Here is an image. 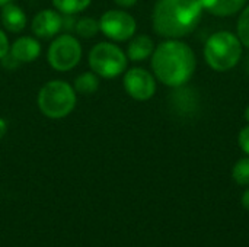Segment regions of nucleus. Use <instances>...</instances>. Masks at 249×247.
Segmentation results:
<instances>
[{"label": "nucleus", "instance_id": "21", "mask_svg": "<svg viewBox=\"0 0 249 247\" xmlns=\"http://www.w3.org/2000/svg\"><path fill=\"white\" fill-rule=\"evenodd\" d=\"M137 1H139V0H115V3H117L120 7H124V9H127V7H133Z\"/></svg>", "mask_w": 249, "mask_h": 247}, {"label": "nucleus", "instance_id": "4", "mask_svg": "<svg viewBox=\"0 0 249 247\" xmlns=\"http://www.w3.org/2000/svg\"><path fill=\"white\" fill-rule=\"evenodd\" d=\"M74 87L64 80L47 82L38 93V108L50 119H61L70 115L76 106Z\"/></svg>", "mask_w": 249, "mask_h": 247}, {"label": "nucleus", "instance_id": "12", "mask_svg": "<svg viewBox=\"0 0 249 247\" xmlns=\"http://www.w3.org/2000/svg\"><path fill=\"white\" fill-rule=\"evenodd\" d=\"M153 51H155L153 39L149 35L142 33V35H134L130 39L125 54H127L130 61L140 63V61H144L149 57H152Z\"/></svg>", "mask_w": 249, "mask_h": 247}, {"label": "nucleus", "instance_id": "16", "mask_svg": "<svg viewBox=\"0 0 249 247\" xmlns=\"http://www.w3.org/2000/svg\"><path fill=\"white\" fill-rule=\"evenodd\" d=\"M74 31H76L77 36H80L83 39H90L98 32H101V29H99V20L98 19H93V17H82V19L76 20Z\"/></svg>", "mask_w": 249, "mask_h": 247}, {"label": "nucleus", "instance_id": "20", "mask_svg": "<svg viewBox=\"0 0 249 247\" xmlns=\"http://www.w3.org/2000/svg\"><path fill=\"white\" fill-rule=\"evenodd\" d=\"M9 49H10V44H9V38L7 35L4 33L3 29H0V60L9 54Z\"/></svg>", "mask_w": 249, "mask_h": 247}, {"label": "nucleus", "instance_id": "18", "mask_svg": "<svg viewBox=\"0 0 249 247\" xmlns=\"http://www.w3.org/2000/svg\"><path fill=\"white\" fill-rule=\"evenodd\" d=\"M236 35L244 47L249 48V6L242 9L236 25Z\"/></svg>", "mask_w": 249, "mask_h": 247}, {"label": "nucleus", "instance_id": "3", "mask_svg": "<svg viewBox=\"0 0 249 247\" xmlns=\"http://www.w3.org/2000/svg\"><path fill=\"white\" fill-rule=\"evenodd\" d=\"M242 51L244 45L236 33L229 31H219L206 41L204 58L210 68L223 73L239 64Z\"/></svg>", "mask_w": 249, "mask_h": 247}, {"label": "nucleus", "instance_id": "6", "mask_svg": "<svg viewBox=\"0 0 249 247\" xmlns=\"http://www.w3.org/2000/svg\"><path fill=\"white\" fill-rule=\"evenodd\" d=\"M82 54L83 49L80 41L70 33H63L55 36L50 44L47 58L54 70L69 71L80 63Z\"/></svg>", "mask_w": 249, "mask_h": 247}, {"label": "nucleus", "instance_id": "14", "mask_svg": "<svg viewBox=\"0 0 249 247\" xmlns=\"http://www.w3.org/2000/svg\"><path fill=\"white\" fill-rule=\"evenodd\" d=\"M74 90L76 93H80V95H92L98 90L99 87V76L95 74L92 70L90 71H86V73H82L76 77L74 80Z\"/></svg>", "mask_w": 249, "mask_h": 247}, {"label": "nucleus", "instance_id": "10", "mask_svg": "<svg viewBox=\"0 0 249 247\" xmlns=\"http://www.w3.org/2000/svg\"><path fill=\"white\" fill-rule=\"evenodd\" d=\"M10 55L20 63H32L41 54V44L34 36H19L9 49Z\"/></svg>", "mask_w": 249, "mask_h": 247}, {"label": "nucleus", "instance_id": "8", "mask_svg": "<svg viewBox=\"0 0 249 247\" xmlns=\"http://www.w3.org/2000/svg\"><path fill=\"white\" fill-rule=\"evenodd\" d=\"M123 84L127 95L140 102L152 99L156 93L155 74L142 67H133L130 70H125Z\"/></svg>", "mask_w": 249, "mask_h": 247}, {"label": "nucleus", "instance_id": "9", "mask_svg": "<svg viewBox=\"0 0 249 247\" xmlns=\"http://www.w3.org/2000/svg\"><path fill=\"white\" fill-rule=\"evenodd\" d=\"M31 29L41 39L54 38L63 29V15L55 9L39 10L32 19Z\"/></svg>", "mask_w": 249, "mask_h": 247}, {"label": "nucleus", "instance_id": "17", "mask_svg": "<svg viewBox=\"0 0 249 247\" xmlns=\"http://www.w3.org/2000/svg\"><path fill=\"white\" fill-rule=\"evenodd\" d=\"M232 178L233 181L241 185V186H248L249 185V156L239 159L233 169H232Z\"/></svg>", "mask_w": 249, "mask_h": 247}, {"label": "nucleus", "instance_id": "1", "mask_svg": "<svg viewBox=\"0 0 249 247\" xmlns=\"http://www.w3.org/2000/svg\"><path fill=\"white\" fill-rule=\"evenodd\" d=\"M197 60L193 48L181 39H166L155 47L152 70L155 77L169 87L185 86L194 71Z\"/></svg>", "mask_w": 249, "mask_h": 247}, {"label": "nucleus", "instance_id": "11", "mask_svg": "<svg viewBox=\"0 0 249 247\" xmlns=\"http://www.w3.org/2000/svg\"><path fill=\"white\" fill-rule=\"evenodd\" d=\"M0 19H1L4 29L9 32H13V33L22 32L26 26V15H25L23 9L12 1L1 7Z\"/></svg>", "mask_w": 249, "mask_h": 247}, {"label": "nucleus", "instance_id": "15", "mask_svg": "<svg viewBox=\"0 0 249 247\" xmlns=\"http://www.w3.org/2000/svg\"><path fill=\"white\" fill-rule=\"evenodd\" d=\"M92 0H53V6L61 15H76L89 7Z\"/></svg>", "mask_w": 249, "mask_h": 247}, {"label": "nucleus", "instance_id": "22", "mask_svg": "<svg viewBox=\"0 0 249 247\" xmlns=\"http://www.w3.org/2000/svg\"><path fill=\"white\" fill-rule=\"evenodd\" d=\"M242 207L245 208V210H248L249 211V188L244 192V195H242Z\"/></svg>", "mask_w": 249, "mask_h": 247}, {"label": "nucleus", "instance_id": "13", "mask_svg": "<svg viewBox=\"0 0 249 247\" xmlns=\"http://www.w3.org/2000/svg\"><path fill=\"white\" fill-rule=\"evenodd\" d=\"M200 1L203 4V9L207 10L209 13L219 17H228L241 12L248 0H200Z\"/></svg>", "mask_w": 249, "mask_h": 247}, {"label": "nucleus", "instance_id": "23", "mask_svg": "<svg viewBox=\"0 0 249 247\" xmlns=\"http://www.w3.org/2000/svg\"><path fill=\"white\" fill-rule=\"evenodd\" d=\"M6 130H7V124H6V121L0 116V138L6 134Z\"/></svg>", "mask_w": 249, "mask_h": 247}, {"label": "nucleus", "instance_id": "26", "mask_svg": "<svg viewBox=\"0 0 249 247\" xmlns=\"http://www.w3.org/2000/svg\"><path fill=\"white\" fill-rule=\"evenodd\" d=\"M248 67H249V58H248Z\"/></svg>", "mask_w": 249, "mask_h": 247}, {"label": "nucleus", "instance_id": "2", "mask_svg": "<svg viewBox=\"0 0 249 247\" xmlns=\"http://www.w3.org/2000/svg\"><path fill=\"white\" fill-rule=\"evenodd\" d=\"M203 10L200 0H158L152 13L153 29L166 39H179L198 26Z\"/></svg>", "mask_w": 249, "mask_h": 247}, {"label": "nucleus", "instance_id": "5", "mask_svg": "<svg viewBox=\"0 0 249 247\" xmlns=\"http://www.w3.org/2000/svg\"><path fill=\"white\" fill-rule=\"evenodd\" d=\"M89 67L90 70L104 79H115L125 73L128 57L114 42H98L89 51Z\"/></svg>", "mask_w": 249, "mask_h": 247}, {"label": "nucleus", "instance_id": "25", "mask_svg": "<svg viewBox=\"0 0 249 247\" xmlns=\"http://www.w3.org/2000/svg\"><path fill=\"white\" fill-rule=\"evenodd\" d=\"M12 0H0V7H3L4 4H7V3H10Z\"/></svg>", "mask_w": 249, "mask_h": 247}, {"label": "nucleus", "instance_id": "19", "mask_svg": "<svg viewBox=\"0 0 249 247\" xmlns=\"http://www.w3.org/2000/svg\"><path fill=\"white\" fill-rule=\"evenodd\" d=\"M238 144L241 147V150L249 156V124L247 127H244L238 135Z\"/></svg>", "mask_w": 249, "mask_h": 247}, {"label": "nucleus", "instance_id": "7", "mask_svg": "<svg viewBox=\"0 0 249 247\" xmlns=\"http://www.w3.org/2000/svg\"><path fill=\"white\" fill-rule=\"evenodd\" d=\"M101 32L114 42L130 41L137 31L136 19L125 10L112 9L105 12L99 19Z\"/></svg>", "mask_w": 249, "mask_h": 247}, {"label": "nucleus", "instance_id": "24", "mask_svg": "<svg viewBox=\"0 0 249 247\" xmlns=\"http://www.w3.org/2000/svg\"><path fill=\"white\" fill-rule=\"evenodd\" d=\"M245 119L249 124V106H247V109H245Z\"/></svg>", "mask_w": 249, "mask_h": 247}]
</instances>
